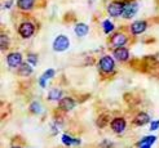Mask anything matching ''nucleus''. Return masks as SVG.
Wrapping results in <instances>:
<instances>
[{
    "label": "nucleus",
    "instance_id": "f257e3e1",
    "mask_svg": "<svg viewBox=\"0 0 159 148\" xmlns=\"http://www.w3.org/2000/svg\"><path fill=\"white\" fill-rule=\"evenodd\" d=\"M69 46H70V41H69V39L65 35L57 36L56 37V40H54V43H53V49L56 52H63V50H66Z\"/></svg>",
    "mask_w": 159,
    "mask_h": 148
},
{
    "label": "nucleus",
    "instance_id": "f03ea898",
    "mask_svg": "<svg viewBox=\"0 0 159 148\" xmlns=\"http://www.w3.org/2000/svg\"><path fill=\"white\" fill-rule=\"evenodd\" d=\"M123 9H124V3L122 2H113L107 6V12L111 17H119V15H122Z\"/></svg>",
    "mask_w": 159,
    "mask_h": 148
},
{
    "label": "nucleus",
    "instance_id": "7ed1b4c3",
    "mask_svg": "<svg viewBox=\"0 0 159 148\" xmlns=\"http://www.w3.org/2000/svg\"><path fill=\"white\" fill-rule=\"evenodd\" d=\"M20 35L23 37V39H29L34 35V31H35V27L31 22H23L21 23L20 26Z\"/></svg>",
    "mask_w": 159,
    "mask_h": 148
},
{
    "label": "nucleus",
    "instance_id": "20e7f679",
    "mask_svg": "<svg viewBox=\"0 0 159 148\" xmlns=\"http://www.w3.org/2000/svg\"><path fill=\"white\" fill-rule=\"evenodd\" d=\"M139 9L137 3L134 2H129V3H124V9H123V17L124 18H132L134 14H136Z\"/></svg>",
    "mask_w": 159,
    "mask_h": 148
},
{
    "label": "nucleus",
    "instance_id": "39448f33",
    "mask_svg": "<svg viewBox=\"0 0 159 148\" xmlns=\"http://www.w3.org/2000/svg\"><path fill=\"white\" fill-rule=\"evenodd\" d=\"M100 68L106 74L111 72L114 70V59L111 57H109V56L102 57L101 61H100Z\"/></svg>",
    "mask_w": 159,
    "mask_h": 148
},
{
    "label": "nucleus",
    "instance_id": "423d86ee",
    "mask_svg": "<svg viewBox=\"0 0 159 148\" xmlns=\"http://www.w3.org/2000/svg\"><path fill=\"white\" fill-rule=\"evenodd\" d=\"M7 63H8V66L12 67V68L18 67L22 63V56L20 53H11V54H8V56H7Z\"/></svg>",
    "mask_w": 159,
    "mask_h": 148
},
{
    "label": "nucleus",
    "instance_id": "0eeeda50",
    "mask_svg": "<svg viewBox=\"0 0 159 148\" xmlns=\"http://www.w3.org/2000/svg\"><path fill=\"white\" fill-rule=\"evenodd\" d=\"M146 27H148V25L145 21H136L131 25V32L133 35H140L146 30Z\"/></svg>",
    "mask_w": 159,
    "mask_h": 148
},
{
    "label": "nucleus",
    "instance_id": "6e6552de",
    "mask_svg": "<svg viewBox=\"0 0 159 148\" xmlns=\"http://www.w3.org/2000/svg\"><path fill=\"white\" fill-rule=\"evenodd\" d=\"M111 129H113L115 133H123L124 129H125V120L122 117L114 119L111 121Z\"/></svg>",
    "mask_w": 159,
    "mask_h": 148
},
{
    "label": "nucleus",
    "instance_id": "1a4fd4ad",
    "mask_svg": "<svg viewBox=\"0 0 159 148\" xmlns=\"http://www.w3.org/2000/svg\"><path fill=\"white\" fill-rule=\"evenodd\" d=\"M114 58H116L118 61H127L129 58L128 49L123 48V46H118V48L114 50Z\"/></svg>",
    "mask_w": 159,
    "mask_h": 148
},
{
    "label": "nucleus",
    "instance_id": "9d476101",
    "mask_svg": "<svg viewBox=\"0 0 159 148\" xmlns=\"http://www.w3.org/2000/svg\"><path fill=\"white\" fill-rule=\"evenodd\" d=\"M75 107V102H74V99H71V98H62L60 100V108L63 111H70V110H73V108Z\"/></svg>",
    "mask_w": 159,
    "mask_h": 148
},
{
    "label": "nucleus",
    "instance_id": "9b49d317",
    "mask_svg": "<svg viewBox=\"0 0 159 148\" xmlns=\"http://www.w3.org/2000/svg\"><path fill=\"white\" fill-rule=\"evenodd\" d=\"M127 43V36L123 34H115L113 37H111V44L114 46H123Z\"/></svg>",
    "mask_w": 159,
    "mask_h": 148
},
{
    "label": "nucleus",
    "instance_id": "f8f14e48",
    "mask_svg": "<svg viewBox=\"0 0 159 148\" xmlns=\"http://www.w3.org/2000/svg\"><path fill=\"white\" fill-rule=\"evenodd\" d=\"M150 121V117L149 115L145 113V112H140L136 117H134V124L139 126H142V125H146V124Z\"/></svg>",
    "mask_w": 159,
    "mask_h": 148
},
{
    "label": "nucleus",
    "instance_id": "ddd939ff",
    "mask_svg": "<svg viewBox=\"0 0 159 148\" xmlns=\"http://www.w3.org/2000/svg\"><path fill=\"white\" fill-rule=\"evenodd\" d=\"M34 3H35V0H18L17 5L22 11H30V9H33Z\"/></svg>",
    "mask_w": 159,
    "mask_h": 148
},
{
    "label": "nucleus",
    "instance_id": "4468645a",
    "mask_svg": "<svg viewBox=\"0 0 159 148\" xmlns=\"http://www.w3.org/2000/svg\"><path fill=\"white\" fill-rule=\"evenodd\" d=\"M88 26L84 25V23H78V25L75 26V34L79 36V37H83L85 36L87 34H88Z\"/></svg>",
    "mask_w": 159,
    "mask_h": 148
},
{
    "label": "nucleus",
    "instance_id": "2eb2a0df",
    "mask_svg": "<svg viewBox=\"0 0 159 148\" xmlns=\"http://www.w3.org/2000/svg\"><path fill=\"white\" fill-rule=\"evenodd\" d=\"M54 76V71L53 70H47V71L42 75V77L39 79V84H40L42 88H45V81L48 79H52V77Z\"/></svg>",
    "mask_w": 159,
    "mask_h": 148
},
{
    "label": "nucleus",
    "instance_id": "dca6fc26",
    "mask_svg": "<svg viewBox=\"0 0 159 148\" xmlns=\"http://www.w3.org/2000/svg\"><path fill=\"white\" fill-rule=\"evenodd\" d=\"M18 74L21 76H29L33 74V68H31V66L29 63H25V65H21L20 70H18Z\"/></svg>",
    "mask_w": 159,
    "mask_h": 148
},
{
    "label": "nucleus",
    "instance_id": "f3484780",
    "mask_svg": "<svg viewBox=\"0 0 159 148\" xmlns=\"http://www.w3.org/2000/svg\"><path fill=\"white\" fill-rule=\"evenodd\" d=\"M61 95H62V91L60 89H52L48 94V98L51 100H60L61 99Z\"/></svg>",
    "mask_w": 159,
    "mask_h": 148
},
{
    "label": "nucleus",
    "instance_id": "a211bd4d",
    "mask_svg": "<svg viewBox=\"0 0 159 148\" xmlns=\"http://www.w3.org/2000/svg\"><path fill=\"white\" fill-rule=\"evenodd\" d=\"M62 142L65 143L66 146H71V144H80V141L79 139H74L69 135H63L62 137Z\"/></svg>",
    "mask_w": 159,
    "mask_h": 148
},
{
    "label": "nucleus",
    "instance_id": "6ab92c4d",
    "mask_svg": "<svg viewBox=\"0 0 159 148\" xmlns=\"http://www.w3.org/2000/svg\"><path fill=\"white\" fill-rule=\"evenodd\" d=\"M102 27H104V32H105V34H109V32H111V31L114 30V25H113V23H111L109 19H106V21L102 22Z\"/></svg>",
    "mask_w": 159,
    "mask_h": 148
},
{
    "label": "nucleus",
    "instance_id": "aec40b11",
    "mask_svg": "<svg viewBox=\"0 0 159 148\" xmlns=\"http://www.w3.org/2000/svg\"><path fill=\"white\" fill-rule=\"evenodd\" d=\"M30 110H31V112H33V113H40L42 112V106L39 104L38 102H34L33 104L30 106Z\"/></svg>",
    "mask_w": 159,
    "mask_h": 148
},
{
    "label": "nucleus",
    "instance_id": "412c9836",
    "mask_svg": "<svg viewBox=\"0 0 159 148\" xmlns=\"http://www.w3.org/2000/svg\"><path fill=\"white\" fill-rule=\"evenodd\" d=\"M155 137H145L142 141L139 143V146H142V144H153L155 142Z\"/></svg>",
    "mask_w": 159,
    "mask_h": 148
},
{
    "label": "nucleus",
    "instance_id": "4be33fe9",
    "mask_svg": "<svg viewBox=\"0 0 159 148\" xmlns=\"http://www.w3.org/2000/svg\"><path fill=\"white\" fill-rule=\"evenodd\" d=\"M9 45V39L5 35H2V49H7Z\"/></svg>",
    "mask_w": 159,
    "mask_h": 148
},
{
    "label": "nucleus",
    "instance_id": "5701e85b",
    "mask_svg": "<svg viewBox=\"0 0 159 148\" xmlns=\"http://www.w3.org/2000/svg\"><path fill=\"white\" fill-rule=\"evenodd\" d=\"M38 57H36V54H33V53H31V54H29V57H27V59H29V62H30V63L31 65H36L38 63V59H36Z\"/></svg>",
    "mask_w": 159,
    "mask_h": 148
},
{
    "label": "nucleus",
    "instance_id": "b1692460",
    "mask_svg": "<svg viewBox=\"0 0 159 148\" xmlns=\"http://www.w3.org/2000/svg\"><path fill=\"white\" fill-rule=\"evenodd\" d=\"M159 128V120H155L152 122V126H150V130H157Z\"/></svg>",
    "mask_w": 159,
    "mask_h": 148
},
{
    "label": "nucleus",
    "instance_id": "393cba45",
    "mask_svg": "<svg viewBox=\"0 0 159 148\" xmlns=\"http://www.w3.org/2000/svg\"><path fill=\"white\" fill-rule=\"evenodd\" d=\"M11 5H12V0H9V2H7L5 8H11Z\"/></svg>",
    "mask_w": 159,
    "mask_h": 148
},
{
    "label": "nucleus",
    "instance_id": "a878e982",
    "mask_svg": "<svg viewBox=\"0 0 159 148\" xmlns=\"http://www.w3.org/2000/svg\"><path fill=\"white\" fill-rule=\"evenodd\" d=\"M150 146L152 144H142V146H140L141 148H150Z\"/></svg>",
    "mask_w": 159,
    "mask_h": 148
},
{
    "label": "nucleus",
    "instance_id": "bb28decb",
    "mask_svg": "<svg viewBox=\"0 0 159 148\" xmlns=\"http://www.w3.org/2000/svg\"><path fill=\"white\" fill-rule=\"evenodd\" d=\"M13 148H21V147H13Z\"/></svg>",
    "mask_w": 159,
    "mask_h": 148
}]
</instances>
